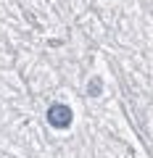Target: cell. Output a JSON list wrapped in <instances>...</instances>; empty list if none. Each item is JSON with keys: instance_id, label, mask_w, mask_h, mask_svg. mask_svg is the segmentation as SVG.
Masks as SVG:
<instances>
[{"instance_id": "1", "label": "cell", "mask_w": 153, "mask_h": 158, "mask_svg": "<svg viewBox=\"0 0 153 158\" xmlns=\"http://www.w3.org/2000/svg\"><path fill=\"white\" fill-rule=\"evenodd\" d=\"M71 108L63 106V103H53L50 108H48V121H50V127H56V129H66V127H71Z\"/></svg>"}, {"instance_id": "2", "label": "cell", "mask_w": 153, "mask_h": 158, "mask_svg": "<svg viewBox=\"0 0 153 158\" xmlns=\"http://www.w3.org/2000/svg\"><path fill=\"white\" fill-rule=\"evenodd\" d=\"M100 85H103L100 79H92L90 85H87V92H90V95H92V98H95V95H100Z\"/></svg>"}]
</instances>
